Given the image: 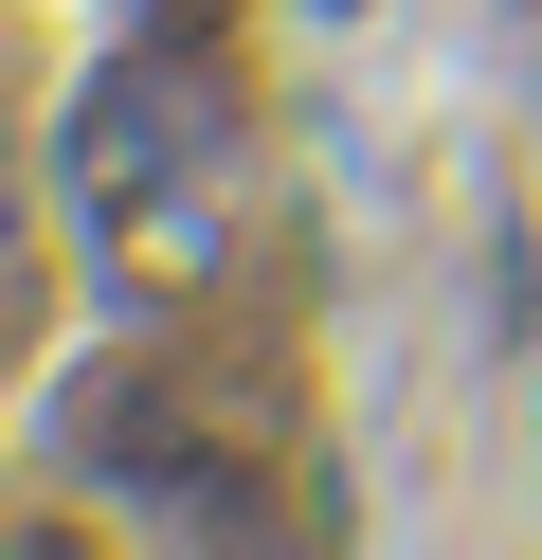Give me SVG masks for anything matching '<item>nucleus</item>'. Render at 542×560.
Here are the masks:
<instances>
[]
</instances>
